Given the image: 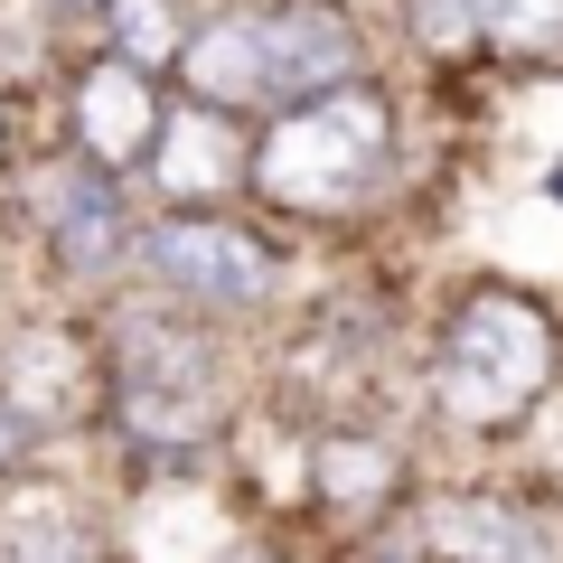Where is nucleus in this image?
Wrapping results in <instances>:
<instances>
[{
  "instance_id": "obj_15",
  "label": "nucleus",
  "mask_w": 563,
  "mask_h": 563,
  "mask_svg": "<svg viewBox=\"0 0 563 563\" xmlns=\"http://www.w3.org/2000/svg\"><path fill=\"white\" fill-rule=\"evenodd\" d=\"M113 29H122V57H132V66H161L169 57V10H161V0H113Z\"/></svg>"
},
{
  "instance_id": "obj_11",
  "label": "nucleus",
  "mask_w": 563,
  "mask_h": 563,
  "mask_svg": "<svg viewBox=\"0 0 563 563\" xmlns=\"http://www.w3.org/2000/svg\"><path fill=\"white\" fill-rule=\"evenodd\" d=\"M217 517L198 488H151V507L132 517V563H207Z\"/></svg>"
},
{
  "instance_id": "obj_2",
  "label": "nucleus",
  "mask_w": 563,
  "mask_h": 563,
  "mask_svg": "<svg viewBox=\"0 0 563 563\" xmlns=\"http://www.w3.org/2000/svg\"><path fill=\"white\" fill-rule=\"evenodd\" d=\"M544 376H554V329H544V310L517 301V291H479L442 339L432 395L461 422H517L544 395Z\"/></svg>"
},
{
  "instance_id": "obj_10",
  "label": "nucleus",
  "mask_w": 563,
  "mask_h": 563,
  "mask_svg": "<svg viewBox=\"0 0 563 563\" xmlns=\"http://www.w3.org/2000/svg\"><path fill=\"white\" fill-rule=\"evenodd\" d=\"M225 179H235V141H225L217 113L161 122V188H169V198H217Z\"/></svg>"
},
{
  "instance_id": "obj_9",
  "label": "nucleus",
  "mask_w": 563,
  "mask_h": 563,
  "mask_svg": "<svg viewBox=\"0 0 563 563\" xmlns=\"http://www.w3.org/2000/svg\"><path fill=\"white\" fill-rule=\"evenodd\" d=\"M188 85L207 103H254L273 95V66H263V20H217L198 47H188Z\"/></svg>"
},
{
  "instance_id": "obj_6",
  "label": "nucleus",
  "mask_w": 563,
  "mask_h": 563,
  "mask_svg": "<svg viewBox=\"0 0 563 563\" xmlns=\"http://www.w3.org/2000/svg\"><path fill=\"white\" fill-rule=\"evenodd\" d=\"M76 404H85V357H76V339H20L10 347V366H0V432H10V451H29V442H47L57 422H76Z\"/></svg>"
},
{
  "instance_id": "obj_4",
  "label": "nucleus",
  "mask_w": 563,
  "mask_h": 563,
  "mask_svg": "<svg viewBox=\"0 0 563 563\" xmlns=\"http://www.w3.org/2000/svg\"><path fill=\"white\" fill-rule=\"evenodd\" d=\"M151 273H161L179 301H198V310H254V301H273V254H263L254 235H235V225H217V217L161 225V235H151Z\"/></svg>"
},
{
  "instance_id": "obj_3",
  "label": "nucleus",
  "mask_w": 563,
  "mask_h": 563,
  "mask_svg": "<svg viewBox=\"0 0 563 563\" xmlns=\"http://www.w3.org/2000/svg\"><path fill=\"white\" fill-rule=\"evenodd\" d=\"M217 422V366L179 320H122V432L161 461H188Z\"/></svg>"
},
{
  "instance_id": "obj_5",
  "label": "nucleus",
  "mask_w": 563,
  "mask_h": 563,
  "mask_svg": "<svg viewBox=\"0 0 563 563\" xmlns=\"http://www.w3.org/2000/svg\"><path fill=\"white\" fill-rule=\"evenodd\" d=\"M413 554L422 563H554V544L507 498H432L413 517Z\"/></svg>"
},
{
  "instance_id": "obj_13",
  "label": "nucleus",
  "mask_w": 563,
  "mask_h": 563,
  "mask_svg": "<svg viewBox=\"0 0 563 563\" xmlns=\"http://www.w3.org/2000/svg\"><path fill=\"white\" fill-rule=\"evenodd\" d=\"M0 563H95V544H85V526L66 517V507L20 498L0 517Z\"/></svg>"
},
{
  "instance_id": "obj_18",
  "label": "nucleus",
  "mask_w": 563,
  "mask_h": 563,
  "mask_svg": "<svg viewBox=\"0 0 563 563\" xmlns=\"http://www.w3.org/2000/svg\"><path fill=\"white\" fill-rule=\"evenodd\" d=\"M244 563H263V554H244Z\"/></svg>"
},
{
  "instance_id": "obj_17",
  "label": "nucleus",
  "mask_w": 563,
  "mask_h": 563,
  "mask_svg": "<svg viewBox=\"0 0 563 563\" xmlns=\"http://www.w3.org/2000/svg\"><path fill=\"white\" fill-rule=\"evenodd\" d=\"M470 20H479L470 0H413V29H422L432 47H461V38H470Z\"/></svg>"
},
{
  "instance_id": "obj_16",
  "label": "nucleus",
  "mask_w": 563,
  "mask_h": 563,
  "mask_svg": "<svg viewBox=\"0 0 563 563\" xmlns=\"http://www.w3.org/2000/svg\"><path fill=\"white\" fill-rule=\"evenodd\" d=\"M498 38H554L563 29V0H470Z\"/></svg>"
},
{
  "instance_id": "obj_8",
  "label": "nucleus",
  "mask_w": 563,
  "mask_h": 563,
  "mask_svg": "<svg viewBox=\"0 0 563 563\" xmlns=\"http://www.w3.org/2000/svg\"><path fill=\"white\" fill-rule=\"evenodd\" d=\"M76 132H85V151H95V161H132V151H151V141H161V103H151V85H141L132 57H113V66H95V76H85Z\"/></svg>"
},
{
  "instance_id": "obj_12",
  "label": "nucleus",
  "mask_w": 563,
  "mask_h": 563,
  "mask_svg": "<svg viewBox=\"0 0 563 563\" xmlns=\"http://www.w3.org/2000/svg\"><path fill=\"white\" fill-rule=\"evenodd\" d=\"M385 488H395V451H385V442H357V432L320 442V498H329V507H347V517H376Z\"/></svg>"
},
{
  "instance_id": "obj_1",
  "label": "nucleus",
  "mask_w": 563,
  "mask_h": 563,
  "mask_svg": "<svg viewBox=\"0 0 563 563\" xmlns=\"http://www.w3.org/2000/svg\"><path fill=\"white\" fill-rule=\"evenodd\" d=\"M376 169H385V103L366 85H339V95L282 113V132L263 141L254 179H263L273 207L339 217V207H357V188H376Z\"/></svg>"
},
{
  "instance_id": "obj_7",
  "label": "nucleus",
  "mask_w": 563,
  "mask_h": 563,
  "mask_svg": "<svg viewBox=\"0 0 563 563\" xmlns=\"http://www.w3.org/2000/svg\"><path fill=\"white\" fill-rule=\"evenodd\" d=\"M263 66H273L282 103H320L357 76V29L339 10H282V20H263Z\"/></svg>"
},
{
  "instance_id": "obj_14",
  "label": "nucleus",
  "mask_w": 563,
  "mask_h": 563,
  "mask_svg": "<svg viewBox=\"0 0 563 563\" xmlns=\"http://www.w3.org/2000/svg\"><path fill=\"white\" fill-rule=\"evenodd\" d=\"M103 217H113V207H103V188H85V179H47V225L66 235V254H76V263H95L103 244H113V225H103Z\"/></svg>"
}]
</instances>
